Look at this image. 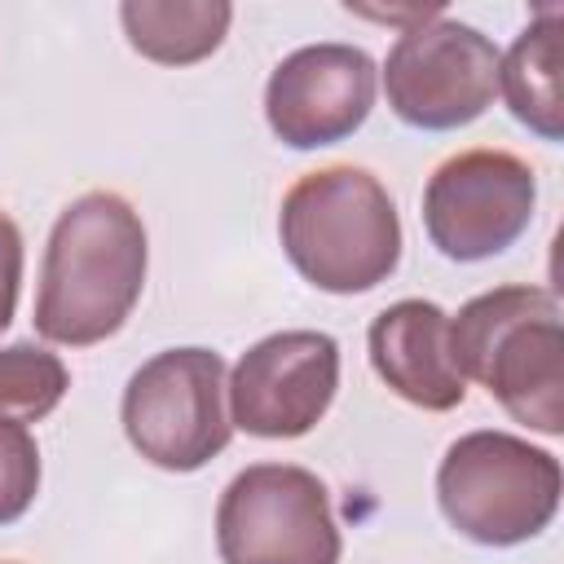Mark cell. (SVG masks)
<instances>
[{
  "instance_id": "cell-1",
  "label": "cell",
  "mask_w": 564,
  "mask_h": 564,
  "mask_svg": "<svg viewBox=\"0 0 564 564\" xmlns=\"http://www.w3.org/2000/svg\"><path fill=\"white\" fill-rule=\"evenodd\" d=\"M150 242L137 207L115 189H88L53 220L35 330L62 348H93L110 339L137 308L145 286Z\"/></svg>"
},
{
  "instance_id": "cell-2",
  "label": "cell",
  "mask_w": 564,
  "mask_h": 564,
  "mask_svg": "<svg viewBox=\"0 0 564 564\" xmlns=\"http://www.w3.org/2000/svg\"><path fill=\"white\" fill-rule=\"evenodd\" d=\"M295 273L326 295H361L401 264V216L383 181L352 163L304 172L278 212Z\"/></svg>"
},
{
  "instance_id": "cell-3",
  "label": "cell",
  "mask_w": 564,
  "mask_h": 564,
  "mask_svg": "<svg viewBox=\"0 0 564 564\" xmlns=\"http://www.w3.org/2000/svg\"><path fill=\"white\" fill-rule=\"evenodd\" d=\"M449 344L463 379L529 432H564V330L560 300L546 286H494L449 317Z\"/></svg>"
},
{
  "instance_id": "cell-4",
  "label": "cell",
  "mask_w": 564,
  "mask_h": 564,
  "mask_svg": "<svg viewBox=\"0 0 564 564\" xmlns=\"http://www.w3.org/2000/svg\"><path fill=\"white\" fill-rule=\"evenodd\" d=\"M564 471L551 449L511 432H467L436 467V507L476 546H520L560 511Z\"/></svg>"
},
{
  "instance_id": "cell-5",
  "label": "cell",
  "mask_w": 564,
  "mask_h": 564,
  "mask_svg": "<svg viewBox=\"0 0 564 564\" xmlns=\"http://www.w3.org/2000/svg\"><path fill=\"white\" fill-rule=\"evenodd\" d=\"M123 436L163 471L207 467L234 436L225 410V357L212 348H163L123 388Z\"/></svg>"
},
{
  "instance_id": "cell-6",
  "label": "cell",
  "mask_w": 564,
  "mask_h": 564,
  "mask_svg": "<svg viewBox=\"0 0 564 564\" xmlns=\"http://www.w3.org/2000/svg\"><path fill=\"white\" fill-rule=\"evenodd\" d=\"M216 551L220 564H339L344 538L308 467L251 463L216 502Z\"/></svg>"
},
{
  "instance_id": "cell-7",
  "label": "cell",
  "mask_w": 564,
  "mask_h": 564,
  "mask_svg": "<svg viewBox=\"0 0 564 564\" xmlns=\"http://www.w3.org/2000/svg\"><path fill=\"white\" fill-rule=\"evenodd\" d=\"M498 62L502 53L485 31L432 9L388 48L383 93L405 128L454 132L494 106Z\"/></svg>"
},
{
  "instance_id": "cell-8",
  "label": "cell",
  "mask_w": 564,
  "mask_h": 564,
  "mask_svg": "<svg viewBox=\"0 0 564 564\" xmlns=\"http://www.w3.org/2000/svg\"><path fill=\"white\" fill-rule=\"evenodd\" d=\"M533 167L494 145L449 154L423 185V229L445 260L476 264L524 238L533 225Z\"/></svg>"
},
{
  "instance_id": "cell-9",
  "label": "cell",
  "mask_w": 564,
  "mask_h": 564,
  "mask_svg": "<svg viewBox=\"0 0 564 564\" xmlns=\"http://www.w3.org/2000/svg\"><path fill=\"white\" fill-rule=\"evenodd\" d=\"M339 392V344L326 330H278L256 339L229 383V423L260 441L313 432Z\"/></svg>"
},
{
  "instance_id": "cell-10",
  "label": "cell",
  "mask_w": 564,
  "mask_h": 564,
  "mask_svg": "<svg viewBox=\"0 0 564 564\" xmlns=\"http://www.w3.org/2000/svg\"><path fill=\"white\" fill-rule=\"evenodd\" d=\"M379 70L357 44H304L286 53L264 84V119L291 150L348 141L375 110Z\"/></svg>"
},
{
  "instance_id": "cell-11",
  "label": "cell",
  "mask_w": 564,
  "mask_h": 564,
  "mask_svg": "<svg viewBox=\"0 0 564 564\" xmlns=\"http://www.w3.org/2000/svg\"><path fill=\"white\" fill-rule=\"evenodd\" d=\"M370 366L401 401L445 414L463 405L467 379L454 361L449 313L432 300H397L370 322Z\"/></svg>"
},
{
  "instance_id": "cell-12",
  "label": "cell",
  "mask_w": 564,
  "mask_h": 564,
  "mask_svg": "<svg viewBox=\"0 0 564 564\" xmlns=\"http://www.w3.org/2000/svg\"><path fill=\"white\" fill-rule=\"evenodd\" d=\"M560 35H564V9L542 4L529 26L516 35L507 57L498 62V93L507 97V110L538 132L542 141L564 137V70H560Z\"/></svg>"
},
{
  "instance_id": "cell-13",
  "label": "cell",
  "mask_w": 564,
  "mask_h": 564,
  "mask_svg": "<svg viewBox=\"0 0 564 564\" xmlns=\"http://www.w3.org/2000/svg\"><path fill=\"white\" fill-rule=\"evenodd\" d=\"M128 44L159 66H194L225 44L234 4L225 0H123Z\"/></svg>"
},
{
  "instance_id": "cell-14",
  "label": "cell",
  "mask_w": 564,
  "mask_h": 564,
  "mask_svg": "<svg viewBox=\"0 0 564 564\" xmlns=\"http://www.w3.org/2000/svg\"><path fill=\"white\" fill-rule=\"evenodd\" d=\"M70 388V375L57 352L18 339L0 348V419L40 423L48 419Z\"/></svg>"
},
{
  "instance_id": "cell-15",
  "label": "cell",
  "mask_w": 564,
  "mask_h": 564,
  "mask_svg": "<svg viewBox=\"0 0 564 564\" xmlns=\"http://www.w3.org/2000/svg\"><path fill=\"white\" fill-rule=\"evenodd\" d=\"M40 494V445L26 423L0 419V524L26 516Z\"/></svg>"
},
{
  "instance_id": "cell-16",
  "label": "cell",
  "mask_w": 564,
  "mask_h": 564,
  "mask_svg": "<svg viewBox=\"0 0 564 564\" xmlns=\"http://www.w3.org/2000/svg\"><path fill=\"white\" fill-rule=\"evenodd\" d=\"M22 291V229L9 212H0V330H9Z\"/></svg>"
}]
</instances>
